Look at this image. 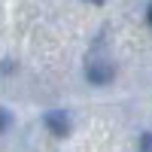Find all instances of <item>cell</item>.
Returning <instances> with one entry per match:
<instances>
[{"label":"cell","mask_w":152,"mask_h":152,"mask_svg":"<svg viewBox=\"0 0 152 152\" xmlns=\"http://www.w3.org/2000/svg\"><path fill=\"white\" fill-rule=\"evenodd\" d=\"M146 24L152 28V0H149V6H146Z\"/></svg>","instance_id":"cell-5"},{"label":"cell","mask_w":152,"mask_h":152,"mask_svg":"<svg viewBox=\"0 0 152 152\" xmlns=\"http://www.w3.org/2000/svg\"><path fill=\"white\" fill-rule=\"evenodd\" d=\"M43 122H46V128L52 131L55 137H67V134H70V116H67L64 110H52V113H46Z\"/></svg>","instance_id":"cell-2"},{"label":"cell","mask_w":152,"mask_h":152,"mask_svg":"<svg viewBox=\"0 0 152 152\" xmlns=\"http://www.w3.org/2000/svg\"><path fill=\"white\" fill-rule=\"evenodd\" d=\"M9 122H12V116H9V110H6V107H0V134H3V131L9 128Z\"/></svg>","instance_id":"cell-4"},{"label":"cell","mask_w":152,"mask_h":152,"mask_svg":"<svg viewBox=\"0 0 152 152\" xmlns=\"http://www.w3.org/2000/svg\"><path fill=\"white\" fill-rule=\"evenodd\" d=\"M137 152H152V131L140 134V143H137Z\"/></svg>","instance_id":"cell-3"},{"label":"cell","mask_w":152,"mask_h":152,"mask_svg":"<svg viewBox=\"0 0 152 152\" xmlns=\"http://www.w3.org/2000/svg\"><path fill=\"white\" fill-rule=\"evenodd\" d=\"M85 79L91 85H110L113 79H116V64L107 58H94L85 64Z\"/></svg>","instance_id":"cell-1"},{"label":"cell","mask_w":152,"mask_h":152,"mask_svg":"<svg viewBox=\"0 0 152 152\" xmlns=\"http://www.w3.org/2000/svg\"><path fill=\"white\" fill-rule=\"evenodd\" d=\"M85 3H94V6H100V3H104V0H85Z\"/></svg>","instance_id":"cell-6"}]
</instances>
